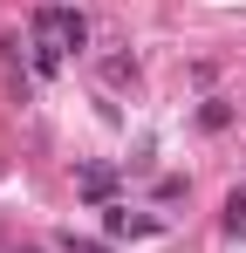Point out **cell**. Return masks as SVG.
Wrapping results in <instances>:
<instances>
[{
    "label": "cell",
    "mask_w": 246,
    "mask_h": 253,
    "mask_svg": "<svg viewBox=\"0 0 246 253\" xmlns=\"http://www.w3.org/2000/svg\"><path fill=\"white\" fill-rule=\"evenodd\" d=\"M35 42H48L55 55H82L89 48V21H82L76 7H62V0H48V7H35Z\"/></svg>",
    "instance_id": "obj_1"
},
{
    "label": "cell",
    "mask_w": 246,
    "mask_h": 253,
    "mask_svg": "<svg viewBox=\"0 0 246 253\" xmlns=\"http://www.w3.org/2000/svg\"><path fill=\"white\" fill-rule=\"evenodd\" d=\"M103 83H110V89L137 83V55H103Z\"/></svg>",
    "instance_id": "obj_2"
},
{
    "label": "cell",
    "mask_w": 246,
    "mask_h": 253,
    "mask_svg": "<svg viewBox=\"0 0 246 253\" xmlns=\"http://www.w3.org/2000/svg\"><path fill=\"white\" fill-rule=\"evenodd\" d=\"M82 192H89V199H103V192H110V171L89 165V171H82Z\"/></svg>",
    "instance_id": "obj_3"
},
{
    "label": "cell",
    "mask_w": 246,
    "mask_h": 253,
    "mask_svg": "<svg viewBox=\"0 0 246 253\" xmlns=\"http://www.w3.org/2000/svg\"><path fill=\"white\" fill-rule=\"evenodd\" d=\"M199 124H205V130H226V124H233V110H226V103H205Z\"/></svg>",
    "instance_id": "obj_4"
},
{
    "label": "cell",
    "mask_w": 246,
    "mask_h": 253,
    "mask_svg": "<svg viewBox=\"0 0 246 253\" xmlns=\"http://www.w3.org/2000/svg\"><path fill=\"white\" fill-rule=\"evenodd\" d=\"M226 226H233V233H246V192H233V199H226Z\"/></svg>",
    "instance_id": "obj_5"
}]
</instances>
